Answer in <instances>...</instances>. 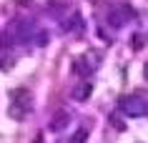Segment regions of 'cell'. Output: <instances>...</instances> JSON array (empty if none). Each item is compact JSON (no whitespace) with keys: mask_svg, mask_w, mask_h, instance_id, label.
I'll use <instances>...</instances> for the list:
<instances>
[{"mask_svg":"<svg viewBox=\"0 0 148 143\" xmlns=\"http://www.w3.org/2000/svg\"><path fill=\"white\" fill-rule=\"evenodd\" d=\"M33 108V101H30V93L25 88H15L10 93V108H8V116L13 120H25V116L30 113Z\"/></svg>","mask_w":148,"mask_h":143,"instance_id":"cell-1","label":"cell"},{"mask_svg":"<svg viewBox=\"0 0 148 143\" xmlns=\"http://www.w3.org/2000/svg\"><path fill=\"white\" fill-rule=\"evenodd\" d=\"M121 108H123V113H128L131 118H138V116H146L148 113L146 101H140V98H123V101H121Z\"/></svg>","mask_w":148,"mask_h":143,"instance_id":"cell-2","label":"cell"},{"mask_svg":"<svg viewBox=\"0 0 148 143\" xmlns=\"http://www.w3.org/2000/svg\"><path fill=\"white\" fill-rule=\"evenodd\" d=\"M133 18H136V10L131 5H121L108 15V20H113V25H123L125 20H133Z\"/></svg>","mask_w":148,"mask_h":143,"instance_id":"cell-3","label":"cell"},{"mask_svg":"<svg viewBox=\"0 0 148 143\" xmlns=\"http://www.w3.org/2000/svg\"><path fill=\"white\" fill-rule=\"evenodd\" d=\"M70 68H73V73H75L78 78H88V75H90V65H88L86 58H75Z\"/></svg>","mask_w":148,"mask_h":143,"instance_id":"cell-4","label":"cell"},{"mask_svg":"<svg viewBox=\"0 0 148 143\" xmlns=\"http://www.w3.org/2000/svg\"><path fill=\"white\" fill-rule=\"evenodd\" d=\"M90 90H93L90 88V80H83V83H78V86L73 88V98L75 101H88L90 98Z\"/></svg>","mask_w":148,"mask_h":143,"instance_id":"cell-5","label":"cell"},{"mask_svg":"<svg viewBox=\"0 0 148 143\" xmlns=\"http://www.w3.org/2000/svg\"><path fill=\"white\" fill-rule=\"evenodd\" d=\"M68 118H70V116H68V113H55V118H53V123H50V131H63V128H65V126H68Z\"/></svg>","mask_w":148,"mask_h":143,"instance_id":"cell-6","label":"cell"},{"mask_svg":"<svg viewBox=\"0 0 148 143\" xmlns=\"http://www.w3.org/2000/svg\"><path fill=\"white\" fill-rule=\"evenodd\" d=\"M10 33H13V35H15V38H25V35H28V25L25 23H20V20H15V23L10 25Z\"/></svg>","mask_w":148,"mask_h":143,"instance_id":"cell-7","label":"cell"},{"mask_svg":"<svg viewBox=\"0 0 148 143\" xmlns=\"http://www.w3.org/2000/svg\"><path fill=\"white\" fill-rule=\"evenodd\" d=\"M86 141H88V131H86V128H78L75 133L70 135L68 143H86Z\"/></svg>","mask_w":148,"mask_h":143,"instance_id":"cell-8","label":"cell"},{"mask_svg":"<svg viewBox=\"0 0 148 143\" xmlns=\"http://www.w3.org/2000/svg\"><path fill=\"white\" fill-rule=\"evenodd\" d=\"M65 30H73V33H80V30H83V20H80V15H73V23L65 25Z\"/></svg>","mask_w":148,"mask_h":143,"instance_id":"cell-9","label":"cell"},{"mask_svg":"<svg viewBox=\"0 0 148 143\" xmlns=\"http://www.w3.org/2000/svg\"><path fill=\"white\" fill-rule=\"evenodd\" d=\"M143 45H146V38H143L140 33H138V35H133V50H140Z\"/></svg>","mask_w":148,"mask_h":143,"instance_id":"cell-10","label":"cell"},{"mask_svg":"<svg viewBox=\"0 0 148 143\" xmlns=\"http://www.w3.org/2000/svg\"><path fill=\"white\" fill-rule=\"evenodd\" d=\"M143 75H146V80H148V63H146V68H143Z\"/></svg>","mask_w":148,"mask_h":143,"instance_id":"cell-11","label":"cell"}]
</instances>
